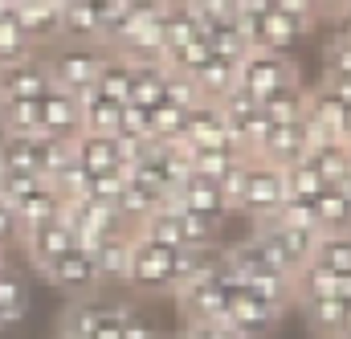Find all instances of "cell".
I'll return each mask as SVG.
<instances>
[{
	"label": "cell",
	"mask_w": 351,
	"mask_h": 339,
	"mask_svg": "<svg viewBox=\"0 0 351 339\" xmlns=\"http://www.w3.org/2000/svg\"><path fill=\"white\" fill-rule=\"evenodd\" d=\"M49 90H53V82H49V70H45L41 54H33L25 62H12V66H0V102H8V98H41Z\"/></svg>",
	"instance_id": "9"
},
{
	"label": "cell",
	"mask_w": 351,
	"mask_h": 339,
	"mask_svg": "<svg viewBox=\"0 0 351 339\" xmlns=\"http://www.w3.org/2000/svg\"><path fill=\"white\" fill-rule=\"evenodd\" d=\"M180 339H184V336H180Z\"/></svg>",
	"instance_id": "57"
},
{
	"label": "cell",
	"mask_w": 351,
	"mask_h": 339,
	"mask_svg": "<svg viewBox=\"0 0 351 339\" xmlns=\"http://www.w3.org/2000/svg\"><path fill=\"white\" fill-rule=\"evenodd\" d=\"M335 339H351V303H343V323H339V336Z\"/></svg>",
	"instance_id": "52"
},
{
	"label": "cell",
	"mask_w": 351,
	"mask_h": 339,
	"mask_svg": "<svg viewBox=\"0 0 351 339\" xmlns=\"http://www.w3.org/2000/svg\"><path fill=\"white\" fill-rule=\"evenodd\" d=\"M176 254L180 250L152 246V242H143V237L131 233V274H127V282L139 294H172L176 290Z\"/></svg>",
	"instance_id": "2"
},
{
	"label": "cell",
	"mask_w": 351,
	"mask_h": 339,
	"mask_svg": "<svg viewBox=\"0 0 351 339\" xmlns=\"http://www.w3.org/2000/svg\"><path fill=\"white\" fill-rule=\"evenodd\" d=\"M196 86H200V94H204V102H221L233 86H237V62L233 58H208V66L196 74Z\"/></svg>",
	"instance_id": "29"
},
{
	"label": "cell",
	"mask_w": 351,
	"mask_h": 339,
	"mask_svg": "<svg viewBox=\"0 0 351 339\" xmlns=\"http://www.w3.org/2000/svg\"><path fill=\"white\" fill-rule=\"evenodd\" d=\"M339 188H348V192H351V176H348V180H343V184H339Z\"/></svg>",
	"instance_id": "55"
},
{
	"label": "cell",
	"mask_w": 351,
	"mask_h": 339,
	"mask_svg": "<svg viewBox=\"0 0 351 339\" xmlns=\"http://www.w3.org/2000/svg\"><path fill=\"white\" fill-rule=\"evenodd\" d=\"M250 156L241 148H192L188 152V164H192V176H204V180H221L229 168L245 164Z\"/></svg>",
	"instance_id": "25"
},
{
	"label": "cell",
	"mask_w": 351,
	"mask_h": 339,
	"mask_svg": "<svg viewBox=\"0 0 351 339\" xmlns=\"http://www.w3.org/2000/svg\"><path fill=\"white\" fill-rule=\"evenodd\" d=\"M74 164L86 176H102V172L119 168V152H114V135H78L74 139Z\"/></svg>",
	"instance_id": "18"
},
{
	"label": "cell",
	"mask_w": 351,
	"mask_h": 339,
	"mask_svg": "<svg viewBox=\"0 0 351 339\" xmlns=\"http://www.w3.org/2000/svg\"><path fill=\"white\" fill-rule=\"evenodd\" d=\"M311 4H315V21H319V16H327V21H331L348 0H311Z\"/></svg>",
	"instance_id": "49"
},
{
	"label": "cell",
	"mask_w": 351,
	"mask_h": 339,
	"mask_svg": "<svg viewBox=\"0 0 351 339\" xmlns=\"http://www.w3.org/2000/svg\"><path fill=\"white\" fill-rule=\"evenodd\" d=\"M258 106H262V115L269 123H302V115H306V86L302 82L282 86L274 94H265Z\"/></svg>",
	"instance_id": "22"
},
{
	"label": "cell",
	"mask_w": 351,
	"mask_h": 339,
	"mask_svg": "<svg viewBox=\"0 0 351 339\" xmlns=\"http://www.w3.org/2000/svg\"><path fill=\"white\" fill-rule=\"evenodd\" d=\"M41 274L49 278V286H58L62 294H70L74 303L78 299H90L98 286H102V278H98V266H94V254L86 250H66V254H58L49 266H41Z\"/></svg>",
	"instance_id": "5"
},
{
	"label": "cell",
	"mask_w": 351,
	"mask_h": 339,
	"mask_svg": "<svg viewBox=\"0 0 351 339\" xmlns=\"http://www.w3.org/2000/svg\"><path fill=\"white\" fill-rule=\"evenodd\" d=\"M106 54L110 49H102V45H62V49L45 54V70H49L53 90H66V94L82 98L86 90H94V78H98Z\"/></svg>",
	"instance_id": "1"
},
{
	"label": "cell",
	"mask_w": 351,
	"mask_h": 339,
	"mask_svg": "<svg viewBox=\"0 0 351 339\" xmlns=\"http://www.w3.org/2000/svg\"><path fill=\"white\" fill-rule=\"evenodd\" d=\"M311 261H319L323 270H331V274H351V233L343 237H331V233H323L319 237V246H315V257Z\"/></svg>",
	"instance_id": "34"
},
{
	"label": "cell",
	"mask_w": 351,
	"mask_h": 339,
	"mask_svg": "<svg viewBox=\"0 0 351 339\" xmlns=\"http://www.w3.org/2000/svg\"><path fill=\"white\" fill-rule=\"evenodd\" d=\"M37 49L29 45V37H25V29L16 25V16H12V8L8 12H0V66H12V62H25V58H33Z\"/></svg>",
	"instance_id": "32"
},
{
	"label": "cell",
	"mask_w": 351,
	"mask_h": 339,
	"mask_svg": "<svg viewBox=\"0 0 351 339\" xmlns=\"http://www.w3.org/2000/svg\"><path fill=\"white\" fill-rule=\"evenodd\" d=\"M41 135L66 139V143H74L82 135V110H78L74 94H66V90L41 94Z\"/></svg>",
	"instance_id": "10"
},
{
	"label": "cell",
	"mask_w": 351,
	"mask_h": 339,
	"mask_svg": "<svg viewBox=\"0 0 351 339\" xmlns=\"http://www.w3.org/2000/svg\"><path fill=\"white\" fill-rule=\"evenodd\" d=\"M123 339H160L152 319L139 307H131V303H123Z\"/></svg>",
	"instance_id": "41"
},
{
	"label": "cell",
	"mask_w": 351,
	"mask_h": 339,
	"mask_svg": "<svg viewBox=\"0 0 351 339\" xmlns=\"http://www.w3.org/2000/svg\"><path fill=\"white\" fill-rule=\"evenodd\" d=\"M119 139H152V131H147V110L143 106H123V115H119V131H114Z\"/></svg>",
	"instance_id": "39"
},
{
	"label": "cell",
	"mask_w": 351,
	"mask_h": 339,
	"mask_svg": "<svg viewBox=\"0 0 351 339\" xmlns=\"http://www.w3.org/2000/svg\"><path fill=\"white\" fill-rule=\"evenodd\" d=\"M86 339H123V303H110V307L102 303Z\"/></svg>",
	"instance_id": "38"
},
{
	"label": "cell",
	"mask_w": 351,
	"mask_h": 339,
	"mask_svg": "<svg viewBox=\"0 0 351 339\" xmlns=\"http://www.w3.org/2000/svg\"><path fill=\"white\" fill-rule=\"evenodd\" d=\"M4 266H8V250H4V246H0V270H4Z\"/></svg>",
	"instance_id": "54"
},
{
	"label": "cell",
	"mask_w": 351,
	"mask_h": 339,
	"mask_svg": "<svg viewBox=\"0 0 351 339\" xmlns=\"http://www.w3.org/2000/svg\"><path fill=\"white\" fill-rule=\"evenodd\" d=\"M21 246L29 250L33 266L41 270V266H49L58 254L74 250V229H70L62 217H53V221H45V225H33V229H25V233H21Z\"/></svg>",
	"instance_id": "13"
},
{
	"label": "cell",
	"mask_w": 351,
	"mask_h": 339,
	"mask_svg": "<svg viewBox=\"0 0 351 339\" xmlns=\"http://www.w3.org/2000/svg\"><path fill=\"white\" fill-rule=\"evenodd\" d=\"M62 41L66 45H102V16L86 0H70L62 8ZM106 49V45H102Z\"/></svg>",
	"instance_id": "15"
},
{
	"label": "cell",
	"mask_w": 351,
	"mask_h": 339,
	"mask_svg": "<svg viewBox=\"0 0 351 339\" xmlns=\"http://www.w3.org/2000/svg\"><path fill=\"white\" fill-rule=\"evenodd\" d=\"M0 135H41V98L0 102Z\"/></svg>",
	"instance_id": "21"
},
{
	"label": "cell",
	"mask_w": 351,
	"mask_h": 339,
	"mask_svg": "<svg viewBox=\"0 0 351 339\" xmlns=\"http://www.w3.org/2000/svg\"><path fill=\"white\" fill-rule=\"evenodd\" d=\"M176 299H180V311H184L188 323H200V319H225V311H229V290H225L221 274H213V278H196V282H184V286L176 290Z\"/></svg>",
	"instance_id": "7"
},
{
	"label": "cell",
	"mask_w": 351,
	"mask_h": 339,
	"mask_svg": "<svg viewBox=\"0 0 351 339\" xmlns=\"http://www.w3.org/2000/svg\"><path fill=\"white\" fill-rule=\"evenodd\" d=\"M164 102H172L176 110H192V106L204 102V94H200L196 78H188V74H180V70L168 66V74H164Z\"/></svg>",
	"instance_id": "36"
},
{
	"label": "cell",
	"mask_w": 351,
	"mask_h": 339,
	"mask_svg": "<svg viewBox=\"0 0 351 339\" xmlns=\"http://www.w3.org/2000/svg\"><path fill=\"white\" fill-rule=\"evenodd\" d=\"M323 62H327V74H335V78H351V45L348 41L331 37L327 49H323Z\"/></svg>",
	"instance_id": "40"
},
{
	"label": "cell",
	"mask_w": 351,
	"mask_h": 339,
	"mask_svg": "<svg viewBox=\"0 0 351 339\" xmlns=\"http://www.w3.org/2000/svg\"><path fill=\"white\" fill-rule=\"evenodd\" d=\"M315 221H319V233H331V237H343L351 233V192L339 188V184H327L315 200Z\"/></svg>",
	"instance_id": "14"
},
{
	"label": "cell",
	"mask_w": 351,
	"mask_h": 339,
	"mask_svg": "<svg viewBox=\"0 0 351 339\" xmlns=\"http://www.w3.org/2000/svg\"><path fill=\"white\" fill-rule=\"evenodd\" d=\"M208 58H213V49H208V41H204V33H200V37H192L188 45H180V49L168 54V66L180 70V74H188V78H196V74L208 66Z\"/></svg>",
	"instance_id": "37"
},
{
	"label": "cell",
	"mask_w": 351,
	"mask_h": 339,
	"mask_svg": "<svg viewBox=\"0 0 351 339\" xmlns=\"http://www.w3.org/2000/svg\"><path fill=\"white\" fill-rule=\"evenodd\" d=\"M298 82V66L286 58V54H274V49H250L241 62H237V86L250 90L258 102L265 94L282 90V86Z\"/></svg>",
	"instance_id": "3"
},
{
	"label": "cell",
	"mask_w": 351,
	"mask_h": 339,
	"mask_svg": "<svg viewBox=\"0 0 351 339\" xmlns=\"http://www.w3.org/2000/svg\"><path fill=\"white\" fill-rule=\"evenodd\" d=\"M168 200L180 204V209H188V213H196V217H204V221H213L217 229H221V221H225V217H233V209L225 204V196H221L217 180H204V176H188L172 196H168Z\"/></svg>",
	"instance_id": "8"
},
{
	"label": "cell",
	"mask_w": 351,
	"mask_h": 339,
	"mask_svg": "<svg viewBox=\"0 0 351 339\" xmlns=\"http://www.w3.org/2000/svg\"><path fill=\"white\" fill-rule=\"evenodd\" d=\"M274 8H282V12L302 16V21H311V25H315V4H311V0H274Z\"/></svg>",
	"instance_id": "47"
},
{
	"label": "cell",
	"mask_w": 351,
	"mask_h": 339,
	"mask_svg": "<svg viewBox=\"0 0 351 339\" xmlns=\"http://www.w3.org/2000/svg\"><path fill=\"white\" fill-rule=\"evenodd\" d=\"M306 152H311V143H306V127L302 123H274L254 160L274 164V168H290V164L306 160Z\"/></svg>",
	"instance_id": "11"
},
{
	"label": "cell",
	"mask_w": 351,
	"mask_h": 339,
	"mask_svg": "<svg viewBox=\"0 0 351 339\" xmlns=\"http://www.w3.org/2000/svg\"><path fill=\"white\" fill-rule=\"evenodd\" d=\"M225 319H229V327H233L241 339H269L274 327H278V319H282V307L258 299L254 290H241V294L229 299Z\"/></svg>",
	"instance_id": "6"
},
{
	"label": "cell",
	"mask_w": 351,
	"mask_h": 339,
	"mask_svg": "<svg viewBox=\"0 0 351 339\" xmlns=\"http://www.w3.org/2000/svg\"><path fill=\"white\" fill-rule=\"evenodd\" d=\"M282 180H286V200H315V196L327 188V180L311 168L306 160H298V164L282 168Z\"/></svg>",
	"instance_id": "33"
},
{
	"label": "cell",
	"mask_w": 351,
	"mask_h": 339,
	"mask_svg": "<svg viewBox=\"0 0 351 339\" xmlns=\"http://www.w3.org/2000/svg\"><path fill=\"white\" fill-rule=\"evenodd\" d=\"M172 204V200H168ZM176 209V221H180V242H184V250H200V246H217V225L213 221H204V217H196V213H188V209Z\"/></svg>",
	"instance_id": "35"
},
{
	"label": "cell",
	"mask_w": 351,
	"mask_h": 339,
	"mask_svg": "<svg viewBox=\"0 0 351 339\" xmlns=\"http://www.w3.org/2000/svg\"><path fill=\"white\" fill-rule=\"evenodd\" d=\"M12 204V213H16V229L25 233V229H33V225H45V221H53L58 213H62V196L49 188V184H37L33 192H25V196H16V200H8ZM21 242V237H16Z\"/></svg>",
	"instance_id": "16"
},
{
	"label": "cell",
	"mask_w": 351,
	"mask_h": 339,
	"mask_svg": "<svg viewBox=\"0 0 351 339\" xmlns=\"http://www.w3.org/2000/svg\"><path fill=\"white\" fill-rule=\"evenodd\" d=\"M127 90H131V62L119 58V54H106L98 78H94V94L106 98V102H119L127 106Z\"/></svg>",
	"instance_id": "24"
},
{
	"label": "cell",
	"mask_w": 351,
	"mask_h": 339,
	"mask_svg": "<svg viewBox=\"0 0 351 339\" xmlns=\"http://www.w3.org/2000/svg\"><path fill=\"white\" fill-rule=\"evenodd\" d=\"M335 290H339V274L323 270L319 261H306L294 278V299L298 303L302 299H335Z\"/></svg>",
	"instance_id": "31"
},
{
	"label": "cell",
	"mask_w": 351,
	"mask_h": 339,
	"mask_svg": "<svg viewBox=\"0 0 351 339\" xmlns=\"http://www.w3.org/2000/svg\"><path fill=\"white\" fill-rule=\"evenodd\" d=\"M282 204H286V180H282V168L262 164V160H250V164H245V192H241L237 213H245V217L258 225V221H269Z\"/></svg>",
	"instance_id": "4"
},
{
	"label": "cell",
	"mask_w": 351,
	"mask_h": 339,
	"mask_svg": "<svg viewBox=\"0 0 351 339\" xmlns=\"http://www.w3.org/2000/svg\"><path fill=\"white\" fill-rule=\"evenodd\" d=\"M29 315V282L16 266L0 270V327H12Z\"/></svg>",
	"instance_id": "19"
},
{
	"label": "cell",
	"mask_w": 351,
	"mask_h": 339,
	"mask_svg": "<svg viewBox=\"0 0 351 339\" xmlns=\"http://www.w3.org/2000/svg\"><path fill=\"white\" fill-rule=\"evenodd\" d=\"M306 164L319 172L327 184H343L351 176V148L343 139H335V143H319V148H311L306 152Z\"/></svg>",
	"instance_id": "23"
},
{
	"label": "cell",
	"mask_w": 351,
	"mask_h": 339,
	"mask_svg": "<svg viewBox=\"0 0 351 339\" xmlns=\"http://www.w3.org/2000/svg\"><path fill=\"white\" fill-rule=\"evenodd\" d=\"M204 21H233L237 16V0H188Z\"/></svg>",
	"instance_id": "44"
},
{
	"label": "cell",
	"mask_w": 351,
	"mask_h": 339,
	"mask_svg": "<svg viewBox=\"0 0 351 339\" xmlns=\"http://www.w3.org/2000/svg\"><path fill=\"white\" fill-rule=\"evenodd\" d=\"M135 237H143V242H152V246H164V250H184V242H180V221H176L172 204H164V209H156L152 217H143V221L135 225Z\"/></svg>",
	"instance_id": "27"
},
{
	"label": "cell",
	"mask_w": 351,
	"mask_h": 339,
	"mask_svg": "<svg viewBox=\"0 0 351 339\" xmlns=\"http://www.w3.org/2000/svg\"><path fill=\"white\" fill-rule=\"evenodd\" d=\"M12 16L25 29V37H29L33 49L62 41V8H53L45 0H21V4H12Z\"/></svg>",
	"instance_id": "12"
},
{
	"label": "cell",
	"mask_w": 351,
	"mask_h": 339,
	"mask_svg": "<svg viewBox=\"0 0 351 339\" xmlns=\"http://www.w3.org/2000/svg\"><path fill=\"white\" fill-rule=\"evenodd\" d=\"M119 4H127V8H135V12H160L168 0H119Z\"/></svg>",
	"instance_id": "50"
},
{
	"label": "cell",
	"mask_w": 351,
	"mask_h": 339,
	"mask_svg": "<svg viewBox=\"0 0 351 339\" xmlns=\"http://www.w3.org/2000/svg\"><path fill=\"white\" fill-rule=\"evenodd\" d=\"M53 339H70V336H62V331H58V336H53Z\"/></svg>",
	"instance_id": "56"
},
{
	"label": "cell",
	"mask_w": 351,
	"mask_h": 339,
	"mask_svg": "<svg viewBox=\"0 0 351 339\" xmlns=\"http://www.w3.org/2000/svg\"><path fill=\"white\" fill-rule=\"evenodd\" d=\"M319 86H327V90H331V94H335L343 106H351V78H335V74H327Z\"/></svg>",
	"instance_id": "48"
},
{
	"label": "cell",
	"mask_w": 351,
	"mask_h": 339,
	"mask_svg": "<svg viewBox=\"0 0 351 339\" xmlns=\"http://www.w3.org/2000/svg\"><path fill=\"white\" fill-rule=\"evenodd\" d=\"M339 303H351V274H339V290H335Z\"/></svg>",
	"instance_id": "51"
},
{
	"label": "cell",
	"mask_w": 351,
	"mask_h": 339,
	"mask_svg": "<svg viewBox=\"0 0 351 339\" xmlns=\"http://www.w3.org/2000/svg\"><path fill=\"white\" fill-rule=\"evenodd\" d=\"M302 315L319 339H335L339 323H343V303L339 299H302Z\"/></svg>",
	"instance_id": "30"
},
{
	"label": "cell",
	"mask_w": 351,
	"mask_h": 339,
	"mask_svg": "<svg viewBox=\"0 0 351 339\" xmlns=\"http://www.w3.org/2000/svg\"><path fill=\"white\" fill-rule=\"evenodd\" d=\"M94 266H98L102 282H127V274H131V233H110L94 250Z\"/></svg>",
	"instance_id": "20"
},
{
	"label": "cell",
	"mask_w": 351,
	"mask_h": 339,
	"mask_svg": "<svg viewBox=\"0 0 351 339\" xmlns=\"http://www.w3.org/2000/svg\"><path fill=\"white\" fill-rule=\"evenodd\" d=\"M16 237H21V229H16V213H12V204L0 196V246L8 250Z\"/></svg>",
	"instance_id": "45"
},
{
	"label": "cell",
	"mask_w": 351,
	"mask_h": 339,
	"mask_svg": "<svg viewBox=\"0 0 351 339\" xmlns=\"http://www.w3.org/2000/svg\"><path fill=\"white\" fill-rule=\"evenodd\" d=\"M343 143L351 148V106H348V119H343Z\"/></svg>",
	"instance_id": "53"
},
{
	"label": "cell",
	"mask_w": 351,
	"mask_h": 339,
	"mask_svg": "<svg viewBox=\"0 0 351 339\" xmlns=\"http://www.w3.org/2000/svg\"><path fill=\"white\" fill-rule=\"evenodd\" d=\"M184 339H241V336L229 327V319H200V323H188Z\"/></svg>",
	"instance_id": "43"
},
{
	"label": "cell",
	"mask_w": 351,
	"mask_h": 339,
	"mask_svg": "<svg viewBox=\"0 0 351 339\" xmlns=\"http://www.w3.org/2000/svg\"><path fill=\"white\" fill-rule=\"evenodd\" d=\"M250 164V160H245ZM245 164H237V168H229L221 180H217V188H221V196H225V204L237 213V204H241V192H245Z\"/></svg>",
	"instance_id": "42"
},
{
	"label": "cell",
	"mask_w": 351,
	"mask_h": 339,
	"mask_svg": "<svg viewBox=\"0 0 351 339\" xmlns=\"http://www.w3.org/2000/svg\"><path fill=\"white\" fill-rule=\"evenodd\" d=\"M78 110H82V131H86V135H114V131H119V115H123L119 102H106V98H98L94 90H86V94L78 98Z\"/></svg>",
	"instance_id": "26"
},
{
	"label": "cell",
	"mask_w": 351,
	"mask_h": 339,
	"mask_svg": "<svg viewBox=\"0 0 351 339\" xmlns=\"http://www.w3.org/2000/svg\"><path fill=\"white\" fill-rule=\"evenodd\" d=\"M164 74H168V62H131V90H127V102L131 106H160L164 102Z\"/></svg>",
	"instance_id": "17"
},
{
	"label": "cell",
	"mask_w": 351,
	"mask_h": 339,
	"mask_svg": "<svg viewBox=\"0 0 351 339\" xmlns=\"http://www.w3.org/2000/svg\"><path fill=\"white\" fill-rule=\"evenodd\" d=\"M331 37H339V41H348L351 45V0L331 16Z\"/></svg>",
	"instance_id": "46"
},
{
	"label": "cell",
	"mask_w": 351,
	"mask_h": 339,
	"mask_svg": "<svg viewBox=\"0 0 351 339\" xmlns=\"http://www.w3.org/2000/svg\"><path fill=\"white\" fill-rule=\"evenodd\" d=\"M200 33H204L208 49H213L217 58H233V62H241V58L250 54V45H245V37H241V29H237V16H233V21H204Z\"/></svg>",
	"instance_id": "28"
}]
</instances>
